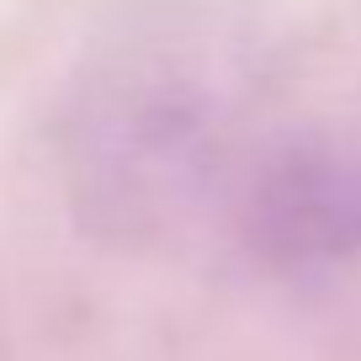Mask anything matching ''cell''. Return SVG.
<instances>
[{
	"label": "cell",
	"instance_id": "cell-2",
	"mask_svg": "<svg viewBox=\"0 0 361 361\" xmlns=\"http://www.w3.org/2000/svg\"><path fill=\"white\" fill-rule=\"evenodd\" d=\"M239 234L282 276L361 255V149L314 133L266 149L239 186Z\"/></svg>",
	"mask_w": 361,
	"mask_h": 361
},
{
	"label": "cell",
	"instance_id": "cell-1",
	"mask_svg": "<svg viewBox=\"0 0 361 361\" xmlns=\"http://www.w3.org/2000/svg\"><path fill=\"white\" fill-rule=\"evenodd\" d=\"M228 106L202 69L138 59L112 69L75 117V176L117 228H159L207 197L224 170Z\"/></svg>",
	"mask_w": 361,
	"mask_h": 361
}]
</instances>
